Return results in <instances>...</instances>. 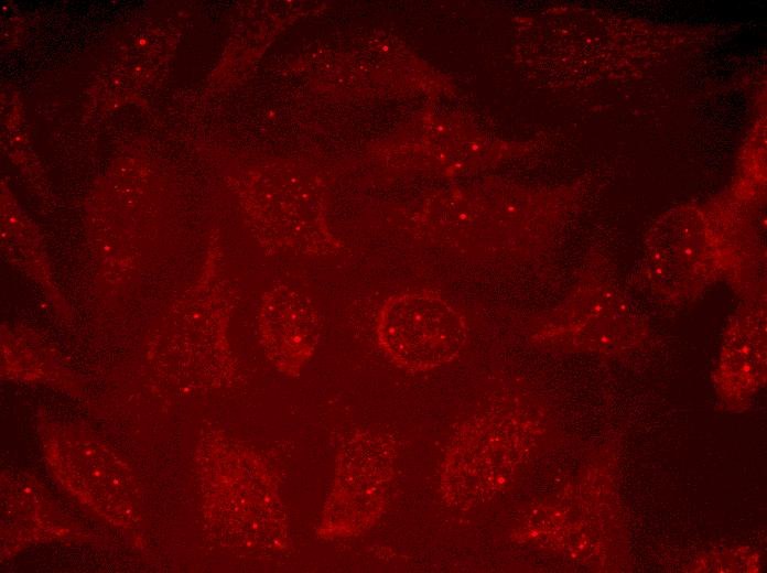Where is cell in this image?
Returning <instances> with one entry per match:
<instances>
[{
	"label": "cell",
	"instance_id": "obj_2",
	"mask_svg": "<svg viewBox=\"0 0 767 573\" xmlns=\"http://www.w3.org/2000/svg\"><path fill=\"white\" fill-rule=\"evenodd\" d=\"M392 454L377 435H360L339 454L332 493L320 534H352L372 522L380 511L391 475Z\"/></svg>",
	"mask_w": 767,
	"mask_h": 573
},
{
	"label": "cell",
	"instance_id": "obj_1",
	"mask_svg": "<svg viewBox=\"0 0 767 573\" xmlns=\"http://www.w3.org/2000/svg\"><path fill=\"white\" fill-rule=\"evenodd\" d=\"M376 333L386 354L409 370H429L453 360L466 340L460 313L429 292L388 299L378 313Z\"/></svg>",
	"mask_w": 767,
	"mask_h": 573
},
{
	"label": "cell",
	"instance_id": "obj_3",
	"mask_svg": "<svg viewBox=\"0 0 767 573\" xmlns=\"http://www.w3.org/2000/svg\"><path fill=\"white\" fill-rule=\"evenodd\" d=\"M260 333L274 367L287 376H298L318 339V316L313 302L293 286H273L263 296Z\"/></svg>",
	"mask_w": 767,
	"mask_h": 573
}]
</instances>
